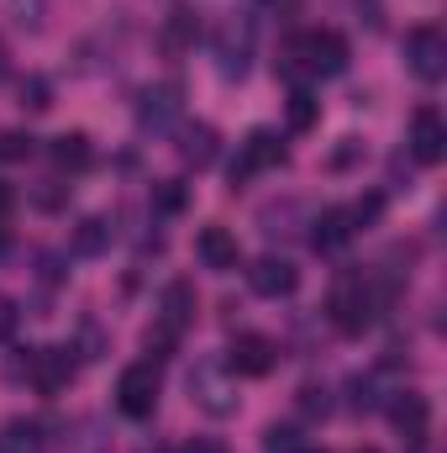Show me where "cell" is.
<instances>
[{
  "label": "cell",
  "mask_w": 447,
  "mask_h": 453,
  "mask_svg": "<svg viewBox=\"0 0 447 453\" xmlns=\"http://www.w3.org/2000/svg\"><path fill=\"white\" fill-rule=\"evenodd\" d=\"M42 449V427L37 422H11L5 427V453H37Z\"/></svg>",
  "instance_id": "obj_22"
},
{
  "label": "cell",
  "mask_w": 447,
  "mask_h": 453,
  "mask_svg": "<svg viewBox=\"0 0 447 453\" xmlns=\"http://www.w3.org/2000/svg\"><path fill=\"white\" fill-rule=\"evenodd\" d=\"M327 311H332V322L342 333H363L368 322H374V311H379V301H374V285L363 280V274H342L332 285V301H327Z\"/></svg>",
  "instance_id": "obj_1"
},
{
  "label": "cell",
  "mask_w": 447,
  "mask_h": 453,
  "mask_svg": "<svg viewBox=\"0 0 447 453\" xmlns=\"http://www.w3.org/2000/svg\"><path fill=\"white\" fill-rule=\"evenodd\" d=\"M263 453H300V433L295 427H269L263 433Z\"/></svg>",
  "instance_id": "obj_23"
},
{
  "label": "cell",
  "mask_w": 447,
  "mask_h": 453,
  "mask_svg": "<svg viewBox=\"0 0 447 453\" xmlns=\"http://www.w3.org/2000/svg\"><path fill=\"white\" fill-rule=\"evenodd\" d=\"M27 153H32V137H27V132H5V137H0V158L16 164V158H27Z\"/></svg>",
  "instance_id": "obj_27"
},
{
  "label": "cell",
  "mask_w": 447,
  "mask_h": 453,
  "mask_svg": "<svg viewBox=\"0 0 447 453\" xmlns=\"http://www.w3.org/2000/svg\"><path fill=\"white\" fill-rule=\"evenodd\" d=\"M163 317H158V327H169V333H179L190 317H195V285L190 280H174L169 290H163V306H158Z\"/></svg>",
  "instance_id": "obj_14"
},
{
  "label": "cell",
  "mask_w": 447,
  "mask_h": 453,
  "mask_svg": "<svg viewBox=\"0 0 447 453\" xmlns=\"http://www.w3.org/2000/svg\"><path fill=\"white\" fill-rule=\"evenodd\" d=\"M411 153H416V164H443L447 158V121H443V111L421 106V111L411 116Z\"/></svg>",
  "instance_id": "obj_7"
},
{
  "label": "cell",
  "mask_w": 447,
  "mask_h": 453,
  "mask_svg": "<svg viewBox=\"0 0 447 453\" xmlns=\"http://www.w3.org/2000/svg\"><path fill=\"white\" fill-rule=\"evenodd\" d=\"M395 427H400V438L411 443V449H421L427 443V433H432V406H427V395H416V390H405L400 401H395Z\"/></svg>",
  "instance_id": "obj_12"
},
{
  "label": "cell",
  "mask_w": 447,
  "mask_h": 453,
  "mask_svg": "<svg viewBox=\"0 0 447 453\" xmlns=\"http://www.w3.org/2000/svg\"><path fill=\"white\" fill-rule=\"evenodd\" d=\"M405 64L427 80V85H437L447 74V37L437 27H416V32H405Z\"/></svg>",
  "instance_id": "obj_4"
},
{
  "label": "cell",
  "mask_w": 447,
  "mask_h": 453,
  "mask_svg": "<svg viewBox=\"0 0 447 453\" xmlns=\"http://www.w3.org/2000/svg\"><path fill=\"white\" fill-rule=\"evenodd\" d=\"M195 253H201V264L216 269V274L237 269V237H231L226 226H206V232L195 237Z\"/></svg>",
  "instance_id": "obj_13"
},
{
  "label": "cell",
  "mask_w": 447,
  "mask_h": 453,
  "mask_svg": "<svg viewBox=\"0 0 447 453\" xmlns=\"http://www.w3.org/2000/svg\"><path fill=\"white\" fill-rule=\"evenodd\" d=\"M16 322H21V311H16V301L11 296H0V342L16 333Z\"/></svg>",
  "instance_id": "obj_29"
},
{
  "label": "cell",
  "mask_w": 447,
  "mask_h": 453,
  "mask_svg": "<svg viewBox=\"0 0 447 453\" xmlns=\"http://www.w3.org/2000/svg\"><path fill=\"white\" fill-rule=\"evenodd\" d=\"M247 53H253V21H226L222 37H216V58H222L226 80L247 74Z\"/></svg>",
  "instance_id": "obj_11"
},
{
  "label": "cell",
  "mask_w": 447,
  "mask_h": 453,
  "mask_svg": "<svg viewBox=\"0 0 447 453\" xmlns=\"http://www.w3.org/2000/svg\"><path fill=\"white\" fill-rule=\"evenodd\" d=\"M274 358H279V348L263 338V333H242V338H231V348H226V369L231 374H247V380L269 374Z\"/></svg>",
  "instance_id": "obj_6"
},
{
  "label": "cell",
  "mask_w": 447,
  "mask_h": 453,
  "mask_svg": "<svg viewBox=\"0 0 447 453\" xmlns=\"http://www.w3.org/2000/svg\"><path fill=\"white\" fill-rule=\"evenodd\" d=\"M179 158H185V164H195V169L216 164V127H206V121L185 127V137H179Z\"/></svg>",
  "instance_id": "obj_15"
},
{
  "label": "cell",
  "mask_w": 447,
  "mask_h": 453,
  "mask_svg": "<svg viewBox=\"0 0 447 453\" xmlns=\"http://www.w3.org/2000/svg\"><path fill=\"white\" fill-rule=\"evenodd\" d=\"M27 374H32V385L42 395H53V390H64L74 380V358H69V348H37L27 358Z\"/></svg>",
  "instance_id": "obj_9"
},
{
  "label": "cell",
  "mask_w": 447,
  "mask_h": 453,
  "mask_svg": "<svg viewBox=\"0 0 447 453\" xmlns=\"http://www.w3.org/2000/svg\"><path fill=\"white\" fill-rule=\"evenodd\" d=\"M284 158V148H279V137L269 132V127H258V132H247V142L237 148V158H231V185H247L253 174H263L269 164H279Z\"/></svg>",
  "instance_id": "obj_5"
},
{
  "label": "cell",
  "mask_w": 447,
  "mask_h": 453,
  "mask_svg": "<svg viewBox=\"0 0 447 453\" xmlns=\"http://www.w3.org/2000/svg\"><path fill=\"white\" fill-rule=\"evenodd\" d=\"M352 232H358V226H352V217H347L342 206H332V211H322V217H316V232H311V242H316L322 253H337V248H342Z\"/></svg>",
  "instance_id": "obj_16"
},
{
  "label": "cell",
  "mask_w": 447,
  "mask_h": 453,
  "mask_svg": "<svg viewBox=\"0 0 447 453\" xmlns=\"http://www.w3.org/2000/svg\"><path fill=\"white\" fill-rule=\"evenodd\" d=\"M116 406H121V417H132V422L153 417V406H158V369H153V364H126L121 380H116Z\"/></svg>",
  "instance_id": "obj_2"
},
{
  "label": "cell",
  "mask_w": 447,
  "mask_h": 453,
  "mask_svg": "<svg viewBox=\"0 0 447 453\" xmlns=\"http://www.w3.org/2000/svg\"><path fill=\"white\" fill-rule=\"evenodd\" d=\"M284 121H290V132H311V127L322 121V101H316L311 90H295L290 106H284Z\"/></svg>",
  "instance_id": "obj_20"
},
{
  "label": "cell",
  "mask_w": 447,
  "mask_h": 453,
  "mask_svg": "<svg viewBox=\"0 0 447 453\" xmlns=\"http://www.w3.org/2000/svg\"><path fill=\"white\" fill-rule=\"evenodd\" d=\"M153 201H158V211H179V206H185V185H179V180H163V185L153 190Z\"/></svg>",
  "instance_id": "obj_25"
},
{
  "label": "cell",
  "mask_w": 447,
  "mask_h": 453,
  "mask_svg": "<svg viewBox=\"0 0 447 453\" xmlns=\"http://www.w3.org/2000/svg\"><path fill=\"white\" fill-rule=\"evenodd\" d=\"M179 96H185V90H179L174 80H169V85H148V90L137 96V121H142L148 132H163V127L179 116Z\"/></svg>",
  "instance_id": "obj_10"
},
{
  "label": "cell",
  "mask_w": 447,
  "mask_h": 453,
  "mask_svg": "<svg viewBox=\"0 0 447 453\" xmlns=\"http://www.w3.org/2000/svg\"><path fill=\"white\" fill-rule=\"evenodd\" d=\"M0 80H5V48H0Z\"/></svg>",
  "instance_id": "obj_32"
},
{
  "label": "cell",
  "mask_w": 447,
  "mask_h": 453,
  "mask_svg": "<svg viewBox=\"0 0 447 453\" xmlns=\"http://www.w3.org/2000/svg\"><path fill=\"white\" fill-rule=\"evenodd\" d=\"M379 211H384V196H363V201H358L347 217H352V226H368L374 217H379Z\"/></svg>",
  "instance_id": "obj_28"
},
{
  "label": "cell",
  "mask_w": 447,
  "mask_h": 453,
  "mask_svg": "<svg viewBox=\"0 0 447 453\" xmlns=\"http://www.w3.org/2000/svg\"><path fill=\"white\" fill-rule=\"evenodd\" d=\"M358 453H374V449H358Z\"/></svg>",
  "instance_id": "obj_34"
},
{
  "label": "cell",
  "mask_w": 447,
  "mask_h": 453,
  "mask_svg": "<svg viewBox=\"0 0 447 453\" xmlns=\"http://www.w3.org/2000/svg\"><path fill=\"white\" fill-rule=\"evenodd\" d=\"M21 106H27V111H48V106H53L48 80H27V85H21Z\"/></svg>",
  "instance_id": "obj_24"
},
{
  "label": "cell",
  "mask_w": 447,
  "mask_h": 453,
  "mask_svg": "<svg viewBox=\"0 0 447 453\" xmlns=\"http://www.w3.org/2000/svg\"><path fill=\"white\" fill-rule=\"evenodd\" d=\"M295 69H306V74H322V80H332L347 69V37L342 32H306L300 42H295Z\"/></svg>",
  "instance_id": "obj_3"
},
{
  "label": "cell",
  "mask_w": 447,
  "mask_h": 453,
  "mask_svg": "<svg viewBox=\"0 0 447 453\" xmlns=\"http://www.w3.org/2000/svg\"><path fill=\"white\" fill-rule=\"evenodd\" d=\"M106 248H111V222H106V217H85V222L74 226V253L95 258V253H106Z\"/></svg>",
  "instance_id": "obj_19"
},
{
  "label": "cell",
  "mask_w": 447,
  "mask_h": 453,
  "mask_svg": "<svg viewBox=\"0 0 447 453\" xmlns=\"http://www.w3.org/2000/svg\"><path fill=\"white\" fill-rule=\"evenodd\" d=\"M190 390H195V395H201V406H206V411H216V417H226V411L237 406V401L226 395V385L216 380V369H195V374H190Z\"/></svg>",
  "instance_id": "obj_17"
},
{
  "label": "cell",
  "mask_w": 447,
  "mask_h": 453,
  "mask_svg": "<svg viewBox=\"0 0 447 453\" xmlns=\"http://www.w3.org/2000/svg\"><path fill=\"white\" fill-rule=\"evenodd\" d=\"M300 406H306L311 417H327V411H332V401H327V385H306V390H300Z\"/></svg>",
  "instance_id": "obj_26"
},
{
  "label": "cell",
  "mask_w": 447,
  "mask_h": 453,
  "mask_svg": "<svg viewBox=\"0 0 447 453\" xmlns=\"http://www.w3.org/2000/svg\"><path fill=\"white\" fill-rule=\"evenodd\" d=\"M185 453H226V443H222V438H190Z\"/></svg>",
  "instance_id": "obj_30"
},
{
  "label": "cell",
  "mask_w": 447,
  "mask_h": 453,
  "mask_svg": "<svg viewBox=\"0 0 447 453\" xmlns=\"http://www.w3.org/2000/svg\"><path fill=\"white\" fill-rule=\"evenodd\" d=\"M48 153H53L58 169H85V164H90V137H85V132H64V137H53Z\"/></svg>",
  "instance_id": "obj_18"
},
{
  "label": "cell",
  "mask_w": 447,
  "mask_h": 453,
  "mask_svg": "<svg viewBox=\"0 0 447 453\" xmlns=\"http://www.w3.org/2000/svg\"><path fill=\"white\" fill-rule=\"evenodd\" d=\"M195 32H201L195 16H190V11H174V16L163 21V48H169V53H185V48H195Z\"/></svg>",
  "instance_id": "obj_21"
},
{
  "label": "cell",
  "mask_w": 447,
  "mask_h": 453,
  "mask_svg": "<svg viewBox=\"0 0 447 453\" xmlns=\"http://www.w3.org/2000/svg\"><path fill=\"white\" fill-rule=\"evenodd\" d=\"M300 453H322V449H300Z\"/></svg>",
  "instance_id": "obj_33"
},
{
  "label": "cell",
  "mask_w": 447,
  "mask_h": 453,
  "mask_svg": "<svg viewBox=\"0 0 447 453\" xmlns=\"http://www.w3.org/2000/svg\"><path fill=\"white\" fill-rule=\"evenodd\" d=\"M11 201H16V196H11V185H0V217L11 211Z\"/></svg>",
  "instance_id": "obj_31"
},
{
  "label": "cell",
  "mask_w": 447,
  "mask_h": 453,
  "mask_svg": "<svg viewBox=\"0 0 447 453\" xmlns=\"http://www.w3.org/2000/svg\"><path fill=\"white\" fill-rule=\"evenodd\" d=\"M247 285L263 296V301H279V296H295V285H300V269L290 264V258H258L253 269H247Z\"/></svg>",
  "instance_id": "obj_8"
}]
</instances>
